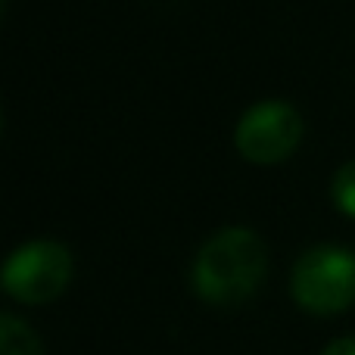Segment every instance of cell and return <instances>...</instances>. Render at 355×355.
Wrapping results in <instances>:
<instances>
[{"mask_svg":"<svg viewBox=\"0 0 355 355\" xmlns=\"http://www.w3.org/2000/svg\"><path fill=\"white\" fill-rule=\"evenodd\" d=\"M290 296L312 315H337L355 302V252L337 243L309 246L290 271Z\"/></svg>","mask_w":355,"mask_h":355,"instance_id":"obj_2","label":"cell"},{"mask_svg":"<svg viewBox=\"0 0 355 355\" xmlns=\"http://www.w3.org/2000/svg\"><path fill=\"white\" fill-rule=\"evenodd\" d=\"M3 290L16 302L44 306L53 302L72 281V252L50 237L16 246L3 262Z\"/></svg>","mask_w":355,"mask_h":355,"instance_id":"obj_3","label":"cell"},{"mask_svg":"<svg viewBox=\"0 0 355 355\" xmlns=\"http://www.w3.org/2000/svg\"><path fill=\"white\" fill-rule=\"evenodd\" d=\"M268 246L250 227H221L200 246L190 265V287L209 306L231 309L246 302L265 281Z\"/></svg>","mask_w":355,"mask_h":355,"instance_id":"obj_1","label":"cell"},{"mask_svg":"<svg viewBox=\"0 0 355 355\" xmlns=\"http://www.w3.org/2000/svg\"><path fill=\"white\" fill-rule=\"evenodd\" d=\"M321 355H355V337H340L334 343H327Z\"/></svg>","mask_w":355,"mask_h":355,"instance_id":"obj_7","label":"cell"},{"mask_svg":"<svg viewBox=\"0 0 355 355\" xmlns=\"http://www.w3.org/2000/svg\"><path fill=\"white\" fill-rule=\"evenodd\" d=\"M331 196L340 212L355 218V159L337 168V175L331 181Z\"/></svg>","mask_w":355,"mask_h":355,"instance_id":"obj_6","label":"cell"},{"mask_svg":"<svg viewBox=\"0 0 355 355\" xmlns=\"http://www.w3.org/2000/svg\"><path fill=\"white\" fill-rule=\"evenodd\" d=\"M302 141V119L284 100H259L240 116L234 128V144L240 156L256 166L281 162L300 147Z\"/></svg>","mask_w":355,"mask_h":355,"instance_id":"obj_4","label":"cell"},{"mask_svg":"<svg viewBox=\"0 0 355 355\" xmlns=\"http://www.w3.org/2000/svg\"><path fill=\"white\" fill-rule=\"evenodd\" d=\"M0 355H44V346L31 324L3 312L0 315Z\"/></svg>","mask_w":355,"mask_h":355,"instance_id":"obj_5","label":"cell"}]
</instances>
